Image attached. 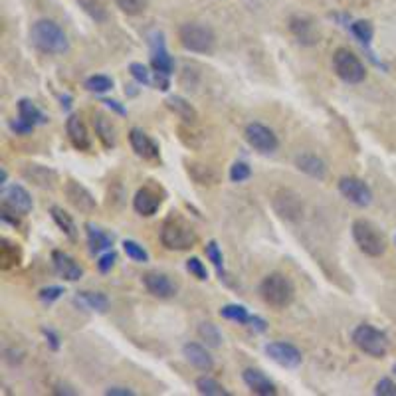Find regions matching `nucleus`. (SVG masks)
<instances>
[{"instance_id": "1", "label": "nucleus", "mask_w": 396, "mask_h": 396, "mask_svg": "<svg viewBox=\"0 0 396 396\" xmlns=\"http://www.w3.org/2000/svg\"><path fill=\"white\" fill-rule=\"evenodd\" d=\"M30 40H32L34 48L40 50L42 54H50V56H59L69 50V40L66 32L54 20L44 18L34 22L32 30H30Z\"/></svg>"}, {"instance_id": "2", "label": "nucleus", "mask_w": 396, "mask_h": 396, "mask_svg": "<svg viewBox=\"0 0 396 396\" xmlns=\"http://www.w3.org/2000/svg\"><path fill=\"white\" fill-rule=\"evenodd\" d=\"M198 242V234L182 216L170 214L161 226V244L170 252H185L194 248Z\"/></svg>"}, {"instance_id": "3", "label": "nucleus", "mask_w": 396, "mask_h": 396, "mask_svg": "<svg viewBox=\"0 0 396 396\" xmlns=\"http://www.w3.org/2000/svg\"><path fill=\"white\" fill-rule=\"evenodd\" d=\"M260 297L274 309H286L293 303L296 287L291 279L284 274H269L260 284Z\"/></svg>"}, {"instance_id": "4", "label": "nucleus", "mask_w": 396, "mask_h": 396, "mask_svg": "<svg viewBox=\"0 0 396 396\" xmlns=\"http://www.w3.org/2000/svg\"><path fill=\"white\" fill-rule=\"evenodd\" d=\"M178 40L182 48L194 54H212L216 48V34L214 30L200 24V22H187L178 28Z\"/></svg>"}, {"instance_id": "5", "label": "nucleus", "mask_w": 396, "mask_h": 396, "mask_svg": "<svg viewBox=\"0 0 396 396\" xmlns=\"http://www.w3.org/2000/svg\"><path fill=\"white\" fill-rule=\"evenodd\" d=\"M351 230H353V240H355V244L363 254L371 257H378L386 252L385 234L373 222L359 218V220L353 222Z\"/></svg>"}, {"instance_id": "6", "label": "nucleus", "mask_w": 396, "mask_h": 396, "mask_svg": "<svg viewBox=\"0 0 396 396\" xmlns=\"http://www.w3.org/2000/svg\"><path fill=\"white\" fill-rule=\"evenodd\" d=\"M333 71L337 74V78L345 83L356 86L361 81H365L366 78V68L365 64L355 56L351 50L339 48L333 54Z\"/></svg>"}, {"instance_id": "7", "label": "nucleus", "mask_w": 396, "mask_h": 396, "mask_svg": "<svg viewBox=\"0 0 396 396\" xmlns=\"http://www.w3.org/2000/svg\"><path fill=\"white\" fill-rule=\"evenodd\" d=\"M353 343L359 351H363L365 355L373 356V359H383L388 353L386 335L380 329L368 325V323H363L353 331Z\"/></svg>"}, {"instance_id": "8", "label": "nucleus", "mask_w": 396, "mask_h": 396, "mask_svg": "<svg viewBox=\"0 0 396 396\" xmlns=\"http://www.w3.org/2000/svg\"><path fill=\"white\" fill-rule=\"evenodd\" d=\"M244 137L248 145L262 155H272L279 147V139L276 133L262 123H250L244 131Z\"/></svg>"}, {"instance_id": "9", "label": "nucleus", "mask_w": 396, "mask_h": 396, "mask_svg": "<svg viewBox=\"0 0 396 396\" xmlns=\"http://www.w3.org/2000/svg\"><path fill=\"white\" fill-rule=\"evenodd\" d=\"M339 192L359 208L368 206L373 202V190L368 188L365 180L356 177H343L339 180Z\"/></svg>"}, {"instance_id": "10", "label": "nucleus", "mask_w": 396, "mask_h": 396, "mask_svg": "<svg viewBox=\"0 0 396 396\" xmlns=\"http://www.w3.org/2000/svg\"><path fill=\"white\" fill-rule=\"evenodd\" d=\"M266 355L284 368H297L303 363V355L296 345L286 341H274L266 345Z\"/></svg>"}, {"instance_id": "11", "label": "nucleus", "mask_w": 396, "mask_h": 396, "mask_svg": "<svg viewBox=\"0 0 396 396\" xmlns=\"http://www.w3.org/2000/svg\"><path fill=\"white\" fill-rule=\"evenodd\" d=\"M151 42V68L158 71V74H165V76H173L175 74V59L170 58V54L167 52L165 46V36L161 32H153L148 36Z\"/></svg>"}, {"instance_id": "12", "label": "nucleus", "mask_w": 396, "mask_h": 396, "mask_svg": "<svg viewBox=\"0 0 396 396\" xmlns=\"http://www.w3.org/2000/svg\"><path fill=\"white\" fill-rule=\"evenodd\" d=\"M2 206L10 208L12 212H16L20 216H26L32 212L34 202L30 192L20 185H10V187L2 188Z\"/></svg>"}, {"instance_id": "13", "label": "nucleus", "mask_w": 396, "mask_h": 396, "mask_svg": "<svg viewBox=\"0 0 396 396\" xmlns=\"http://www.w3.org/2000/svg\"><path fill=\"white\" fill-rule=\"evenodd\" d=\"M64 192H66L69 204L76 210L83 212V214H93L95 212V208H98L95 198L83 185H79L78 180H68L66 187H64Z\"/></svg>"}, {"instance_id": "14", "label": "nucleus", "mask_w": 396, "mask_h": 396, "mask_svg": "<svg viewBox=\"0 0 396 396\" xmlns=\"http://www.w3.org/2000/svg\"><path fill=\"white\" fill-rule=\"evenodd\" d=\"M161 204H163V194L158 192V188L151 187V185L139 188L137 194L133 198V208H135V212L141 214V216H153V214H157Z\"/></svg>"}, {"instance_id": "15", "label": "nucleus", "mask_w": 396, "mask_h": 396, "mask_svg": "<svg viewBox=\"0 0 396 396\" xmlns=\"http://www.w3.org/2000/svg\"><path fill=\"white\" fill-rule=\"evenodd\" d=\"M274 210L284 220H299L301 214H303V202L293 192L279 190L276 197H274Z\"/></svg>"}, {"instance_id": "16", "label": "nucleus", "mask_w": 396, "mask_h": 396, "mask_svg": "<svg viewBox=\"0 0 396 396\" xmlns=\"http://www.w3.org/2000/svg\"><path fill=\"white\" fill-rule=\"evenodd\" d=\"M143 284L147 287V291L153 297L158 299H170V297L177 296L178 287L177 284L165 274H158V272H148L143 276Z\"/></svg>"}, {"instance_id": "17", "label": "nucleus", "mask_w": 396, "mask_h": 396, "mask_svg": "<svg viewBox=\"0 0 396 396\" xmlns=\"http://www.w3.org/2000/svg\"><path fill=\"white\" fill-rule=\"evenodd\" d=\"M129 143H131V147H133L137 157L145 158V161H158L161 158L158 145L141 129L135 127L129 131Z\"/></svg>"}, {"instance_id": "18", "label": "nucleus", "mask_w": 396, "mask_h": 396, "mask_svg": "<svg viewBox=\"0 0 396 396\" xmlns=\"http://www.w3.org/2000/svg\"><path fill=\"white\" fill-rule=\"evenodd\" d=\"M52 262H54V267L58 272L59 277H64L66 281H78L83 276V267L79 266L78 262L74 257L62 252V250H54L52 252Z\"/></svg>"}, {"instance_id": "19", "label": "nucleus", "mask_w": 396, "mask_h": 396, "mask_svg": "<svg viewBox=\"0 0 396 396\" xmlns=\"http://www.w3.org/2000/svg\"><path fill=\"white\" fill-rule=\"evenodd\" d=\"M242 380L246 383V386L250 388V392H254L257 396H276L277 388L276 385L267 378L262 371L257 368H246L242 373Z\"/></svg>"}, {"instance_id": "20", "label": "nucleus", "mask_w": 396, "mask_h": 396, "mask_svg": "<svg viewBox=\"0 0 396 396\" xmlns=\"http://www.w3.org/2000/svg\"><path fill=\"white\" fill-rule=\"evenodd\" d=\"M66 133H68L69 143L78 151H89L91 148V137L89 131L79 115H69L66 121Z\"/></svg>"}, {"instance_id": "21", "label": "nucleus", "mask_w": 396, "mask_h": 396, "mask_svg": "<svg viewBox=\"0 0 396 396\" xmlns=\"http://www.w3.org/2000/svg\"><path fill=\"white\" fill-rule=\"evenodd\" d=\"M22 177L34 182L40 188H54L59 180L58 173L54 168L44 167V165H26L22 167Z\"/></svg>"}, {"instance_id": "22", "label": "nucleus", "mask_w": 396, "mask_h": 396, "mask_svg": "<svg viewBox=\"0 0 396 396\" xmlns=\"http://www.w3.org/2000/svg\"><path fill=\"white\" fill-rule=\"evenodd\" d=\"M182 355L190 365L202 373H210L214 368V359L206 351V346L198 345V343H187L182 346Z\"/></svg>"}, {"instance_id": "23", "label": "nucleus", "mask_w": 396, "mask_h": 396, "mask_svg": "<svg viewBox=\"0 0 396 396\" xmlns=\"http://www.w3.org/2000/svg\"><path fill=\"white\" fill-rule=\"evenodd\" d=\"M289 30L297 38V42L303 46H315L319 42V32L315 30V24L303 16H293L289 22Z\"/></svg>"}, {"instance_id": "24", "label": "nucleus", "mask_w": 396, "mask_h": 396, "mask_svg": "<svg viewBox=\"0 0 396 396\" xmlns=\"http://www.w3.org/2000/svg\"><path fill=\"white\" fill-rule=\"evenodd\" d=\"M296 167L305 173L307 177L317 178V180H323L327 175V165L323 163V158H319L313 153H303V155H297Z\"/></svg>"}, {"instance_id": "25", "label": "nucleus", "mask_w": 396, "mask_h": 396, "mask_svg": "<svg viewBox=\"0 0 396 396\" xmlns=\"http://www.w3.org/2000/svg\"><path fill=\"white\" fill-rule=\"evenodd\" d=\"M93 129H95V135L103 147L113 148L117 145V129L113 125V121H109L105 115L93 113Z\"/></svg>"}, {"instance_id": "26", "label": "nucleus", "mask_w": 396, "mask_h": 396, "mask_svg": "<svg viewBox=\"0 0 396 396\" xmlns=\"http://www.w3.org/2000/svg\"><path fill=\"white\" fill-rule=\"evenodd\" d=\"M74 303L81 309H88V311L105 313L109 307V299L107 296H103L99 291H79L78 296L74 297Z\"/></svg>"}, {"instance_id": "27", "label": "nucleus", "mask_w": 396, "mask_h": 396, "mask_svg": "<svg viewBox=\"0 0 396 396\" xmlns=\"http://www.w3.org/2000/svg\"><path fill=\"white\" fill-rule=\"evenodd\" d=\"M86 232H88V244L91 254H101L105 250H111L113 236H109L105 230H101L95 224H86Z\"/></svg>"}, {"instance_id": "28", "label": "nucleus", "mask_w": 396, "mask_h": 396, "mask_svg": "<svg viewBox=\"0 0 396 396\" xmlns=\"http://www.w3.org/2000/svg\"><path fill=\"white\" fill-rule=\"evenodd\" d=\"M18 117L28 121L30 125H46L50 119L32 99H20L18 101Z\"/></svg>"}, {"instance_id": "29", "label": "nucleus", "mask_w": 396, "mask_h": 396, "mask_svg": "<svg viewBox=\"0 0 396 396\" xmlns=\"http://www.w3.org/2000/svg\"><path fill=\"white\" fill-rule=\"evenodd\" d=\"M187 170L188 175L192 177L194 182L202 185V187H212L218 182V173L212 167L208 165H202V163H187Z\"/></svg>"}, {"instance_id": "30", "label": "nucleus", "mask_w": 396, "mask_h": 396, "mask_svg": "<svg viewBox=\"0 0 396 396\" xmlns=\"http://www.w3.org/2000/svg\"><path fill=\"white\" fill-rule=\"evenodd\" d=\"M165 103H167V107L170 109L175 115H178V117L182 119L185 123H194V121L198 119L197 109L192 107L187 99L180 98V95H170V98H167Z\"/></svg>"}, {"instance_id": "31", "label": "nucleus", "mask_w": 396, "mask_h": 396, "mask_svg": "<svg viewBox=\"0 0 396 396\" xmlns=\"http://www.w3.org/2000/svg\"><path fill=\"white\" fill-rule=\"evenodd\" d=\"M50 214H52V218H54V222L58 224L59 230L68 236L69 242H76V240H78V226H76L74 218L69 216L64 208L52 206L50 208Z\"/></svg>"}, {"instance_id": "32", "label": "nucleus", "mask_w": 396, "mask_h": 396, "mask_svg": "<svg viewBox=\"0 0 396 396\" xmlns=\"http://www.w3.org/2000/svg\"><path fill=\"white\" fill-rule=\"evenodd\" d=\"M22 260L20 248L16 244L8 242L6 238H2V246H0V267L2 269H10L16 267Z\"/></svg>"}, {"instance_id": "33", "label": "nucleus", "mask_w": 396, "mask_h": 396, "mask_svg": "<svg viewBox=\"0 0 396 396\" xmlns=\"http://www.w3.org/2000/svg\"><path fill=\"white\" fill-rule=\"evenodd\" d=\"M349 30H351V34L355 36L361 44H363V48L368 50V46H371V40H373V36H375V28H373V24L368 22V20H356V22H353L351 26H349Z\"/></svg>"}, {"instance_id": "34", "label": "nucleus", "mask_w": 396, "mask_h": 396, "mask_svg": "<svg viewBox=\"0 0 396 396\" xmlns=\"http://www.w3.org/2000/svg\"><path fill=\"white\" fill-rule=\"evenodd\" d=\"M197 390L200 395L206 396H228V392L224 386L218 383L216 378H210V376H200L197 378Z\"/></svg>"}, {"instance_id": "35", "label": "nucleus", "mask_w": 396, "mask_h": 396, "mask_svg": "<svg viewBox=\"0 0 396 396\" xmlns=\"http://www.w3.org/2000/svg\"><path fill=\"white\" fill-rule=\"evenodd\" d=\"M198 337L206 343L208 346H212V349H218V346L222 345V333L218 331V327L214 323H200L198 325Z\"/></svg>"}, {"instance_id": "36", "label": "nucleus", "mask_w": 396, "mask_h": 396, "mask_svg": "<svg viewBox=\"0 0 396 396\" xmlns=\"http://www.w3.org/2000/svg\"><path fill=\"white\" fill-rule=\"evenodd\" d=\"M220 317H224L228 321H236L240 325H246L250 313L244 305H238V303H230L220 309Z\"/></svg>"}, {"instance_id": "37", "label": "nucleus", "mask_w": 396, "mask_h": 396, "mask_svg": "<svg viewBox=\"0 0 396 396\" xmlns=\"http://www.w3.org/2000/svg\"><path fill=\"white\" fill-rule=\"evenodd\" d=\"M123 252L133 262H137V264H147L148 262V252L139 242H135V240H125L123 242Z\"/></svg>"}, {"instance_id": "38", "label": "nucleus", "mask_w": 396, "mask_h": 396, "mask_svg": "<svg viewBox=\"0 0 396 396\" xmlns=\"http://www.w3.org/2000/svg\"><path fill=\"white\" fill-rule=\"evenodd\" d=\"M78 2L95 22H105L107 20V12H105V6H103L101 0H78Z\"/></svg>"}, {"instance_id": "39", "label": "nucleus", "mask_w": 396, "mask_h": 396, "mask_svg": "<svg viewBox=\"0 0 396 396\" xmlns=\"http://www.w3.org/2000/svg\"><path fill=\"white\" fill-rule=\"evenodd\" d=\"M129 71H131V76L135 78L137 83H141V86H151V88H153L155 71H151L147 66H143V64H139V62H133V64L129 66Z\"/></svg>"}, {"instance_id": "40", "label": "nucleus", "mask_w": 396, "mask_h": 396, "mask_svg": "<svg viewBox=\"0 0 396 396\" xmlns=\"http://www.w3.org/2000/svg\"><path fill=\"white\" fill-rule=\"evenodd\" d=\"M113 88V79L109 78V76H91V78L86 79V89L91 91V93H105L109 89Z\"/></svg>"}, {"instance_id": "41", "label": "nucleus", "mask_w": 396, "mask_h": 396, "mask_svg": "<svg viewBox=\"0 0 396 396\" xmlns=\"http://www.w3.org/2000/svg\"><path fill=\"white\" fill-rule=\"evenodd\" d=\"M115 4L129 16H139L148 8V0H115Z\"/></svg>"}, {"instance_id": "42", "label": "nucleus", "mask_w": 396, "mask_h": 396, "mask_svg": "<svg viewBox=\"0 0 396 396\" xmlns=\"http://www.w3.org/2000/svg\"><path fill=\"white\" fill-rule=\"evenodd\" d=\"M204 252H206V257L214 264V267L218 269V274L220 277L224 276V257H222V252H220V246H218L214 240H210L204 248Z\"/></svg>"}, {"instance_id": "43", "label": "nucleus", "mask_w": 396, "mask_h": 396, "mask_svg": "<svg viewBox=\"0 0 396 396\" xmlns=\"http://www.w3.org/2000/svg\"><path fill=\"white\" fill-rule=\"evenodd\" d=\"M228 177H230V180L232 182H244V180H248V178L252 177V168H250V165L248 163H242V161H238V163H234L232 167H230V173H228Z\"/></svg>"}, {"instance_id": "44", "label": "nucleus", "mask_w": 396, "mask_h": 396, "mask_svg": "<svg viewBox=\"0 0 396 396\" xmlns=\"http://www.w3.org/2000/svg\"><path fill=\"white\" fill-rule=\"evenodd\" d=\"M187 269L192 274V276L200 279V281H206L208 279V272H206V266L198 260V257H190L187 262Z\"/></svg>"}, {"instance_id": "45", "label": "nucleus", "mask_w": 396, "mask_h": 396, "mask_svg": "<svg viewBox=\"0 0 396 396\" xmlns=\"http://www.w3.org/2000/svg\"><path fill=\"white\" fill-rule=\"evenodd\" d=\"M64 296V289L58 286H50V287H44V289H40V301H44V303H54L56 299Z\"/></svg>"}, {"instance_id": "46", "label": "nucleus", "mask_w": 396, "mask_h": 396, "mask_svg": "<svg viewBox=\"0 0 396 396\" xmlns=\"http://www.w3.org/2000/svg\"><path fill=\"white\" fill-rule=\"evenodd\" d=\"M375 395L378 396H396V383L390 378H380L375 386Z\"/></svg>"}, {"instance_id": "47", "label": "nucleus", "mask_w": 396, "mask_h": 396, "mask_svg": "<svg viewBox=\"0 0 396 396\" xmlns=\"http://www.w3.org/2000/svg\"><path fill=\"white\" fill-rule=\"evenodd\" d=\"M10 129L16 133V135H22V137H28L32 135V131H34V125H30L28 121H24V119H12L10 121Z\"/></svg>"}, {"instance_id": "48", "label": "nucleus", "mask_w": 396, "mask_h": 396, "mask_svg": "<svg viewBox=\"0 0 396 396\" xmlns=\"http://www.w3.org/2000/svg\"><path fill=\"white\" fill-rule=\"evenodd\" d=\"M115 262H117V254L115 252H105L103 256H99L98 269L101 274H107V272H111V267L115 266Z\"/></svg>"}, {"instance_id": "49", "label": "nucleus", "mask_w": 396, "mask_h": 396, "mask_svg": "<svg viewBox=\"0 0 396 396\" xmlns=\"http://www.w3.org/2000/svg\"><path fill=\"white\" fill-rule=\"evenodd\" d=\"M254 333H264L267 329V323L262 319V317H257V315H250V319H248V323H246Z\"/></svg>"}, {"instance_id": "50", "label": "nucleus", "mask_w": 396, "mask_h": 396, "mask_svg": "<svg viewBox=\"0 0 396 396\" xmlns=\"http://www.w3.org/2000/svg\"><path fill=\"white\" fill-rule=\"evenodd\" d=\"M42 335L46 337V343H48V346L52 349V351H58L59 349V337L52 331V329H48V327H42Z\"/></svg>"}, {"instance_id": "51", "label": "nucleus", "mask_w": 396, "mask_h": 396, "mask_svg": "<svg viewBox=\"0 0 396 396\" xmlns=\"http://www.w3.org/2000/svg\"><path fill=\"white\" fill-rule=\"evenodd\" d=\"M107 396H135V392L131 388H125V386H111L105 390Z\"/></svg>"}, {"instance_id": "52", "label": "nucleus", "mask_w": 396, "mask_h": 396, "mask_svg": "<svg viewBox=\"0 0 396 396\" xmlns=\"http://www.w3.org/2000/svg\"><path fill=\"white\" fill-rule=\"evenodd\" d=\"M101 103H103L105 107L113 109V111H117L119 115H127V109L121 107L117 101H113V99H101Z\"/></svg>"}, {"instance_id": "53", "label": "nucleus", "mask_w": 396, "mask_h": 396, "mask_svg": "<svg viewBox=\"0 0 396 396\" xmlns=\"http://www.w3.org/2000/svg\"><path fill=\"white\" fill-rule=\"evenodd\" d=\"M69 101H71V98H62V107L68 111L69 109Z\"/></svg>"}, {"instance_id": "54", "label": "nucleus", "mask_w": 396, "mask_h": 396, "mask_svg": "<svg viewBox=\"0 0 396 396\" xmlns=\"http://www.w3.org/2000/svg\"><path fill=\"white\" fill-rule=\"evenodd\" d=\"M395 375H396V365H395Z\"/></svg>"}]
</instances>
